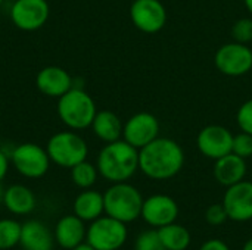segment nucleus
I'll return each mask as SVG.
<instances>
[{"mask_svg":"<svg viewBox=\"0 0 252 250\" xmlns=\"http://www.w3.org/2000/svg\"><path fill=\"white\" fill-rule=\"evenodd\" d=\"M198 150L213 161H217L229 153H232L233 134L221 125H207L196 137Z\"/></svg>","mask_w":252,"mask_h":250,"instance_id":"nucleus-12","label":"nucleus"},{"mask_svg":"<svg viewBox=\"0 0 252 250\" xmlns=\"http://www.w3.org/2000/svg\"><path fill=\"white\" fill-rule=\"evenodd\" d=\"M232 153L247 159L252 156V136L248 133H241L238 136H233V146Z\"/></svg>","mask_w":252,"mask_h":250,"instance_id":"nucleus-27","label":"nucleus"},{"mask_svg":"<svg viewBox=\"0 0 252 250\" xmlns=\"http://www.w3.org/2000/svg\"><path fill=\"white\" fill-rule=\"evenodd\" d=\"M159 134V121L149 112H139L127 119L123 128V139L136 149L154 141Z\"/></svg>","mask_w":252,"mask_h":250,"instance_id":"nucleus-11","label":"nucleus"},{"mask_svg":"<svg viewBox=\"0 0 252 250\" xmlns=\"http://www.w3.org/2000/svg\"><path fill=\"white\" fill-rule=\"evenodd\" d=\"M46 150L50 158V162L69 169L77 164L86 161L89 155V147L84 139L72 131H62L53 134L47 141Z\"/></svg>","mask_w":252,"mask_h":250,"instance_id":"nucleus-5","label":"nucleus"},{"mask_svg":"<svg viewBox=\"0 0 252 250\" xmlns=\"http://www.w3.org/2000/svg\"><path fill=\"white\" fill-rule=\"evenodd\" d=\"M244 3H245L247 9H248V10L252 13V0H244Z\"/></svg>","mask_w":252,"mask_h":250,"instance_id":"nucleus-34","label":"nucleus"},{"mask_svg":"<svg viewBox=\"0 0 252 250\" xmlns=\"http://www.w3.org/2000/svg\"><path fill=\"white\" fill-rule=\"evenodd\" d=\"M99 174L111 183H124L139 169V149L126 140L106 143L97 156Z\"/></svg>","mask_w":252,"mask_h":250,"instance_id":"nucleus-2","label":"nucleus"},{"mask_svg":"<svg viewBox=\"0 0 252 250\" xmlns=\"http://www.w3.org/2000/svg\"><path fill=\"white\" fill-rule=\"evenodd\" d=\"M7 169H9V159H7V156H6V153L0 150V183H1V180L6 177Z\"/></svg>","mask_w":252,"mask_h":250,"instance_id":"nucleus-31","label":"nucleus"},{"mask_svg":"<svg viewBox=\"0 0 252 250\" xmlns=\"http://www.w3.org/2000/svg\"><path fill=\"white\" fill-rule=\"evenodd\" d=\"M205 220L211 225L224 224L229 220V217H227V212H226L223 203H214V205L208 206V209L205 211Z\"/></svg>","mask_w":252,"mask_h":250,"instance_id":"nucleus-29","label":"nucleus"},{"mask_svg":"<svg viewBox=\"0 0 252 250\" xmlns=\"http://www.w3.org/2000/svg\"><path fill=\"white\" fill-rule=\"evenodd\" d=\"M223 206L227 212L229 220L235 222H247L252 220V183L251 181H239L230 187H227Z\"/></svg>","mask_w":252,"mask_h":250,"instance_id":"nucleus-13","label":"nucleus"},{"mask_svg":"<svg viewBox=\"0 0 252 250\" xmlns=\"http://www.w3.org/2000/svg\"><path fill=\"white\" fill-rule=\"evenodd\" d=\"M49 13L46 0H16L10 9V19L22 31H35L47 22Z\"/></svg>","mask_w":252,"mask_h":250,"instance_id":"nucleus-10","label":"nucleus"},{"mask_svg":"<svg viewBox=\"0 0 252 250\" xmlns=\"http://www.w3.org/2000/svg\"><path fill=\"white\" fill-rule=\"evenodd\" d=\"M130 18L142 32L155 34L165 27L167 10L161 0H134L130 6Z\"/></svg>","mask_w":252,"mask_h":250,"instance_id":"nucleus-9","label":"nucleus"},{"mask_svg":"<svg viewBox=\"0 0 252 250\" xmlns=\"http://www.w3.org/2000/svg\"><path fill=\"white\" fill-rule=\"evenodd\" d=\"M140 217L151 227L161 228L176 222L179 217V205L167 194H152L143 200Z\"/></svg>","mask_w":252,"mask_h":250,"instance_id":"nucleus-14","label":"nucleus"},{"mask_svg":"<svg viewBox=\"0 0 252 250\" xmlns=\"http://www.w3.org/2000/svg\"><path fill=\"white\" fill-rule=\"evenodd\" d=\"M247 175V162L244 158L229 153L214 164V178L224 187H230L242 181Z\"/></svg>","mask_w":252,"mask_h":250,"instance_id":"nucleus-17","label":"nucleus"},{"mask_svg":"<svg viewBox=\"0 0 252 250\" xmlns=\"http://www.w3.org/2000/svg\"><path fill=\"white\" fill-rule=\"evenodd\" d=\"M97 113L96 103L81 88H71L58 102V115L71 130H84L92 125Z\"/></svg>","mask_w":252,"mask_h":250,"instance_id":"nucleus-4","label":"nucleus"},{"mask_svg":"<svg viewBox=\"0 0 252 250\" xmlns=\"http://www.w3.org/2000/svg\"><path fill=\"white\" fill-rule=\"evenodd\" d=\"M1 3H3V0H0V4H1Z\"/></svg>","mask_w":252,"mask_h":250,"instance_id":"nucleus-36","label":"nucleus"},{"mask_svg":"<svg viewBox=\"0 0 252 250\" xmlns=\"http://www.w3.org/2000/svg\"><path fill=\"white\" fill-rule=\"evenodd\" d=\"M86 225L81 218L74 215L62 217L55 227V240L63 249H74L86 240Z\"/></svg>","mask_w":252,"mask_h":250,"instance_id":"nucleus-16","label":"nucleus"},{"mask_svg":"<svg viewBox=\"0 0 252 250\" xmlns=\"http://www.w3.org/2000/svg\"><path fill=\"white\" fill-rule=\"evenodd\" d=\"M37 88L49 97H61L68 90L72 88V80L69 74L59 66H46L43 68L35 78Z\"/></svg>","mask_w":252,"mask_h":250,"instance_id":"nucleus-15","label":"nucleus"},{"mask_svg":"<svg viewBox=\"0 0 252 250\" xmlns=\"http://www.w3.org/2000/svg\"><path fill=\"white\" fill-rule=\"evenodd\" d=\"M3 205L10 214L28 215L35 208V196L28 187L22 184H13L4 190Z\"/></svg>","mask_w":252,"mask_h":250,"instance_id":"nucleus-19","label":"nucleus"},{"mask_svg":"<svg viewBox=\"0 0 252 250\" xmlns=\"http://www.w3.org/2000/svg\"><path fill=\"white\" fill-rule=\"evenodd\" d=\"M127 227L112 217H99L87 228L86 242L96 250H118L127 242Z\"/></svg>","mask_w":252,"mask_h":250,"instance_id":"nucleus-6","label":"nucleus"},{"mask_svg":"<svg viewBox=\"0 0 252 250\" xmlns=\"http://www.w3.org/2000/svg\"><path fill=\"white\" fill-rule=\"evenodd\" d=\"M134 249L136 250H165L161 239H159V234H158V230H149V231H143L137 240H136V245H134Z\"/></svg>","mask_w":252,"mask_h":250,"instance_id":"nucleus-25","label":"nucleus"},{"mask_svg":"<svg viewBox=\"0 0 252 250\" xmlns=\"http://www.w3.org/2000/svg\"><path fill=\"white\" fill-rule=\"evenodd\" d=\"M103 212H105L103 194L96 190L86 189L74 200V214L78 218H81L84 222H92L97 220L99 217H102Z\"/></svg>","mask_w":252,"mask_h":250,"instance_id":"nucleus-20","label":"nucleus"},{"mask_svg":"<svg viewBox=\"0 0 252 250\" xmlns=\"http://www.w3.org/2000/svg\"><path fill=\"white\" fill-rule=\"evenodd\" d=\"M90 127H92L94 136L105 143H112V141L121 140V137H123L124 125H123L121 119L118 118V115L111 111L97 112Z\"/></svg>","mask_w":252,"mask_h":250,"instance_id":"nucleus-21","label":"nucleus"},{"mask_svg":"<svg viewBox=\"0 0 252 250\" xmlns=\"http://www.w3.org/2000/svg\"><path fill=\"white\" fill-rule=\"evenodd\" d=\"M143 200L142 193L134 186L127 184V181L114 183L103 194L105 214L124 224L133 222L142 215Z\"/></svg>","mask_w":252,"mask_h":250,"instance_id":"nucleus-3","label":"nucleus"},{"mask_svg":"<svg viewBox=\"0 0 252 250\" xmlns=\"http://www.w3.org/2000/svg\"><path fill=\"white\" fill-rule=\"evenodd\" d=\"M236 121L244 133H248L252 136V99L241 105L236 113Z\"/></svg>","mask_w":252,"mask_h":250,"instance_id":"nucleus-28","label":"nucleus"},{"mask_svg":"<svg viewBox=\"0 0 252 250\" xmlns=\"http://www.w3.org/2000/svg\"><path fill=\"white\" fill-rule=\"evenodd\" d=\"M22 225L13 220H0V250H7L19 245Z\"/></svg>","mask_w":252,"mask_h":250,"instance_id":"nucleus-24","label":"nucleus"},{"mask_svg":"<svg viewBox=\"0 0 252 250\" xmlns=\"http://www.w3.org/2000/svg\"><path fill=\"white\" fill-rule=\"evenodd\" d=\"M55 236L40 221H28L22 224L19 245L24 250H52Z\"/></svg>","mask_w":252,"mask_h":250,"instance_id":"nucleus-18","label":"nucleus"},{"mask_svg":"<svg viewBox=\"0 0 252 250\" xmlns=\"http://www.w3.org/2000/svg\"><path fill=\"white\" fill-rule=\"evenodd\" d=\"M15 169L27 178H41L50 167L47 150L35 143H22L12 152Z\"/></svg>","mask_w":252,"mask_h":250,"instance_id":"nucleus-7","label":"nucleus"},{"mask_svg":"<svg viewBox=\"0 0 252 250\" xmlns=\"http://www.w3.org/2000/svg\"><path fill=\"white\" fill-rule=\"evenodd\" d=\"M242 250H252V239H250V240H247V242H245V245H244Z\"/></svg>","mask_w":252,"mask_h":250,"instance_id":"nucleus-33","label":"nucleus"},{"mask_svg":"<svg viewBox=\"0 0 252 250\" xmlns=\"http://www.w3.org/2000/svg\"><path fill=\"white\" fill-rule=\"evenodd\" d=\"M158 234L165 250H186L192 240L189 230L176 222L158 228Z\"/></svg>","mask_w":252,"mask_h":250,"instance_id":"nucleus-22","label":"nucleus"},{"mask_svg":"<svg viewBox=\"0 0 252 250\" xmlns=\"http://www.w3.org/2000/svg\"><path fill=\"white\" fill-rule=\"evenodd\" d=\"M214 63L223 75L242 77L252 69V50L238 41L223 44L214 56Z\"/></svg>","mask_w":252,"mask_h":250,"instance_id":"nucleus-8","label":"nucleus"},{"mask_svg":"<svg viewBox=\"0 0 252 250\" xmlns=\"http://www.w3.org/2000/svg\"><path fill=\"white\" fill-rule=\"evenodd\" d=\"M183 165L185 152L173 139L157 137L139 149V169L151 180H170L182 171Z\"/></svg>","mask_w":252,"mask_h":250,"instance_id":"nucleus-1","label":"nucleus"},{"mask_svg":"<svg viewBox=\"0 0 252 250\" xmlns=\"http://www.w3.org/2000/svg\"><path fill=\"white\" fill-rule=\"evenodd\" d=\"M199 250H230L229 249V246L223 242V240H220V239H210V240H207Z\"/></svg>","mask_w":252,"mask_h":250,"instance_id":"nucleus-30","label":"nucleus"},{"mask_svg":"<svg viewBox=\"0 0 252 250\" xmlns=\"http://www.w3.org/2000/svg\"><path fill=\"white\" fill-rule=\"evenodd\" d=\"M232 37L233 41L248 44L252 41V19L251 18H241L232 27Z\"/></svg>","mask_w":252,"mask_h":250,"instance_id":"nucleus-26","label":"nucleus"},{"mask_svg":"<svg viewBox=\"0 0 252 250\" xmlns=\"http://www.w3.org/2000/svg\"><path fill=\"white\" fill-rule=\"evenodd\" d=\"M3 196H4V190H3V187L0 184V203H3Z\"/></svg>","mask_w":252,"mask_h":250,"instance_id":"nucleus-35","label":"nucleus"},{"mask_svg":"<svg viewBox=\"0 0 252 250\" xmlns=\"http://www.w3.org/2000/svg\"><path fill=\"white\" fill-rule=\"evenodd\" d=\"M71 250H96L94 248H92L87 242L86 243H81V245H78L77 248H74V249H71Z\"/></svg>","mask_w":252,"mask_h":250,"instance_id":"nucleus-32","label":"nucleus"},{"mask_svg":"<svg viewBox=\"0 0 252 250\" xmlns=\"http://www.w3.org/2000/svg\"><path fill=\"white\" fill-rule=\"evenodd\" d=\"M97 167L92 165L90 162L87 161H83L80 164H77L75 167L71 168V178H72V183L80 187V189H90L96 180H97Z\"/></svg>","mask_w":252,"mask_h":250,"instance_id":"nucleus-23","label":"nucleus"}]
</instances>
